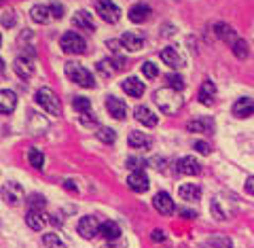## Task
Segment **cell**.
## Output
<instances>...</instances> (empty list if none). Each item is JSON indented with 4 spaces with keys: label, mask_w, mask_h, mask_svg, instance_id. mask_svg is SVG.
<instances>
[{
    "label": "cell",
    "mask_w": 254,
    "mask_h": 248,
    "mask_svg": "<svg viewBox=\"0 0 254 248\" xmlns=\"http://www.w3.org/2000/svg\"><path fill=\"white\" fill-rule=\"evenodd\" d=\"M155 104L159 108H161V113L163 115H174V113H178L180 106H182V98L178 95V91H174V89H159L155 91Z\"/></svg>",
    "instance_id": "6da1fadb"
},
{
    "label": "cell",
    "mask_w": 254,
    "mask_h": 248,
    "mask_svg": "<svg viewBox=\"0 0 254 248\" xmlns=\"http://www.w3.org/2000/svg\"><path fill=\"white\" fill-rule=\"evenodd\" d=\"M66 75L72 79L76 85L85 87V89H93L95 87V81H93V75L89 73L87 68H83L81 64H74V62H68L66 64Z\"/></svg>",
    "instance_id": "7a4b0ae2"
},
{
    "label": "cell",
    "mask_w": 254,
    "mask_h": 248,
    "mask_svg": "<svg viewBox=\"0 0 254 248\" xmlns=\"http://www.w3.org/2000/svg\"><path fill=\"white\" fill-rule=\"evenodd\" d=\"M36 104L45 110V113H49V115H53V117H58L60 110H62L60 98L49 89V87H43V89L36 91Z\"/></svg>",
    "instance_id": "3957f363"
},
{
    "label": "cell",
    "mask_w": 254,
    "mask_h": 248,
    "mask_svg": "<svg viewBox=\"0 0 254 248\" xmlns=\"http://www.w3.org/2000/svg\"><path fill=\"white\" fill-rule=\"evenodd\" d=\"M60 47L66 53L81 55V53L87 51V41H85L81 34H76V32H66V34L60 38Z\"/></svg>",
    "instance_id": "277c9868"
},
{
    "label": "cell",
    "mask_w": 254,
    "mask_h": 248,
    "mask_svg": "<svg viewBox=\"0 0 254 248\" xmlns=\"http://www.w3.org/2000/svg\"><path fill=\"white\" fill-rule=\"evenodd\" d=\"M95 11H98V15L106 23H117L119 17H121V11H119V6L113 0H98L95 2Z\"/></svg>",
    "instance_id": "5b68a950"
},
{
    "label": "cell",
    "mask_w": 254,
    "mask_h": 248,
    "mask_svg": "<svg viewBox=\"0 0 254 248\" xmlns=\"http://www.w3.org/2000/svg\"><path fill=\"white\" fill-rule=\"evenodd\" d=\"M100 225L102 223L98 221V217H83L81 221H78V234H81L85 240H93L95 236L100 234Z\"/></svg>",
    "instance_id": "8992f818"
},
{
    "label": "cell",
    "mask_w": 254,
    "mask_h": 248,
    "mask_svg": "<svg viewBox=\"0 0 254 248\" xmlns=\"http://www.w3.org/2000/svg\"><path fill=\"white\" fill-rule=\"evenodd\" d=\"M0 195H2V199L9 206H17L23 199V189H21L19 182H6L2 187V191H0Z\"/></svg>",
    "instance_id": "52a82bcc"
},
{
    "label": "cell",
    "mask_w": 254,
    "mask_h": 248,
    "mask_svg": "<svg viewBox=\"0 0 254 248\" xmlns=\"http://www.w3.org/2000/svg\"><path fill=\"white\" fill-rule=\"evenodd\" d=\"M176 170H178V174H185V176H195V174H199V172H201V164L197 162L195 157L187 155V157L178 159Z\"/></svg>",
    "instance_id": "ba28073f"
},
{
    "label": "cell",
    "mask_w": 254,
    "mask_h": 248,
    "mask_svg": "<svg viewBox=\"0 0 254 248\" xmlns=\"http://www.w3.org/2000/svg\"><path fill=\"white\" fill-rule=\"evenodd\" d=\"M153 206L159 214H172L174 212V199L165 193V191H159L153 197Z\"/></svg>",
    "instance_id": "9c48e42d"
},
{
    "label": "cell",
    "mask_w": 254,
    "mask_h": 248,
    "mask_svg": "<svg viewBox=\"0 0 254 248\" xmlns=\"http://www.w3.org/2000/svg\"><path fill=\"white\" fill-rule=\"evenodd\" d=\"M26 223L30 229L34 231H43V227L49 223V219H47V214L43 210H34V208H30L28 214H26Z\"/></svg>",
    "instance_id": "30bf717a"
},
{
    "label": "cell",
    "mask_w": 254,
    "mask_h": 248,
    "mask_svg": "<svg viewBox=\"0 0 254 248\" xmlns=\"http://www.w3.org/2000/svg\"><path fill=\"white\" fill-rule=\"evenodd\" d=\"M127 187L131 191H136V193H144L148 191V178L144 172H131L127 176Z\"/></svg>",
    "instance_id": "8fae6325"
},
{
    "label": "cell",
    "mask_w": 254,
    "mask_h": 248,
    "mask_svg": "<svg viewBox=\"0 0 254 248\" xmlns=\"http://www.w3.org/2000/svg\"><path fill=\"white\" fill-rule=\"evenodd\" d=\"M121 89L127 95H131V98H140V95L144 93V83H142L140 79H136V77H127L125 81L121 83Z\"/></svg>",
    "instance_id": "7c38bea8"
},
{
    "label": "cell",
    "mask_w": 254,
    "mask_h": 248,
    "mask_svg": "<svg viewBox=\"0 0 254 248\" xmlns=\"http://www.w3.org/2000/svg\"><path fill=\"white\" fill-rule=\"evenodd\" d=\"M233 115L237 119H246L254 115V100L252 98H240L233 104Z\"/></svg>",
    "instance_id": "4fadbf2b"
},
{
    "label": "cell",
    "mask_w": 254,
    "mask_h": 248,
    "mask_svg": "<svg viewBox=\"0 0 254 248\" xmlns=\"http://www.w3.org/2000/svg\"><path fill=\"white\" fill-rule=\"evenodd\" d=\"M106 110H108V113L113 115L115 119H125V115H127L125 102L119 100V98H115V95H108V98H106Z\"/></svg>",
    "instance_id": "5bb4252c"
},
{
    "label": "cell",
    "mask_w": 254,
    "mask_h": 248,
    "mask_svg": "<svg viewBox=\"0 0 254 248\" xmlns=\"http://www.w3.org/2000/svg\"><path fill=\"white\" fill-rule=\"evenodd\" d=\"M214 95H216V85H214L210 79H205L199 87V102L203 106H212L214 104Z\"/></svg>",
    "instance_id": "9a60e30c"
},
{
    "label": "cell",
    "mask_w": 254,
    "mask_h": 248,
    "mask_svg": "<svg viewBox=\"0 0 254 248\" xmlns=\"http://www.w3.org/2000/svg\"><path fill=\"white\" fill-rule=\"evenodd\" d=\"M150 6L148 4H144V2H138V4H133L131 9H129V19L133 21V23H144L148 17H150Z\"/></svg>",
    "instance_id": "2e32d148"
},
{
    "label": "cell",
    "mask_w": 254,
    "mask_h": 248,
    "mask_svg": "<svg viewBox=\"0 0 254 248\" xmlns=\"http://www.w3.org/2000/svg\"><path fill=\"white\" fill-rule=\"evenodd\" d=\"M15 106H17V95H15L13 91H9V89L0 91V113L9 115L15 110Z\"/></svg>",
    "instance_id": "e0dca14e"
},
{
    "label": "cell",
    "mask_w": 254,
    "mask_h": 248,
    "mask_svg": "<svg viewBox=\"0 0 254 248\" xmlns=\"http://www.w3.org/2000/svg\"><path fill=\"white\" fill-rule=\"evenodd\" d=\"M13 68L21 79H26V77H30L32 73H34V62H32V58H23V55H19L13 64Z\"/></svg>",
    "instance_id": "ac0fdd59"
},
{
    "label": "cell",
    "mask_w": 254,
    "mask_h": 248,
    "mask_svg": "<svg viewBox=\"0 0 254 248\" xmlns=\"http://www.w3.org/2000/svg\"><path fill=\"white\" fill-rule=\"evenodd\" d=\"M72 23L76 28H81V30H87V32H95V23H93V17H91V13H87V11H78L74 17H72Z\"/></svg>",
    "instance_id": "d6986e66"
},
{
    "label": "cell",
    "mask_w": 254,
    "mask_h": 248,
    "mask_svg": "<svg viewBox=\"0 0 254 248\" xmlns=\"http://www.w3.org/2000/svg\"><path fill=\"white\" fill-rule=\"evenodd\" d=\"M32 19H34L36 23H47L51 17H53V13H51V4H36V6H32Z\"/></svg>",
    "instance_id": "ffe728a7"
},
{
    "label": "cell",
    "mask_w": 254,
    "mask_h": 248,
    "mask_svg": "<svg viewBox=\"0 0 254 248\" xmlns=\"http://www.w3.org/2000/svg\"><path fill=\"white\" fill-rule=\"evenodd\" d=\"M100 234L104 236L108 242H115V240H119V236H121V227H119V223H115V221H104L100 225Z\"/></svg>",
    "instance_id": "44dd1931"
},
{
    "label": "cell",
    "mask_w": 254,
    "mask_h": 248,
    "mask_svg": "<svg viewBox=\"0 0 254 248\" xmlns=\"http://www.w3.org/2000/svg\"><path fill=\"white\" fill-rule=\"evenodd\" d=\"M136 119H138L142 125H146V127H155V125L159 123L157 115H155L150 108H146V106H138V108H136Z\"/></svg>",
    "instance_id": "7402d4cb"
},
{
    "label": "cell",
    "mask_w": 254,
    "mask_h": 248,
    "mask_svg": "<svg viewBox=\"0 0 254 248\" xmlns=\"http://www.w3.org/2000/svg\"><path fill=\"white\" fill-rule=\"evenodd\" d=\"M121 45L129 51H138V49H142V45H144V38L140 34H133V32H125L121 36Z\"/></svg>",
    "instance_id": "603a6c76"
},
{
    "label": "cell",
    "mask_w": 254,
    "mask_h": 248,
    "mask_svg": "<svg viewBox=\"0 0 254 248\" xmlns=\"http://www.w3.org/2000/svg\"><path fill=\"white\" fill-rule=\"evenodd\" d=\"M178 195H180V199H185V202H197V199L201 197V189L193 185V182H189V185H182L178 189Z\"/></svg>",
    "instance_id": "cb8c5ba5"
},
{
    "label": "cell",
    "mask_w": 254,
    "mask_h": 248,
    "mask_svg": "<svg viewBox=\"0 0 254 248\" xmlns=\"http://www.w3.org/2000/svg\"><path fill=\"white\" fill-rule=\"evenodd\" d=\"M189 132H201V134H212L214 132V121L212 119H195V121L187 123Z\"/></svg>",
    "instance_id": "d4e9b609"
},
{
    "label": "cell",
    "mask_w": 254,
    "mask_h": 248,
    "mask_svg": "<svg viewBox=\"0 0 254 248\" xmlns=\"http://www.w3.org/2000/svg\"><path fill=\"white\" fill-rule=\"evenodd\" d=\"M231 240L222 234H214L212 238H208L205 242L201 244V248H231Z\"/></svg>",
    "instance_id": "484cf974"
},
{
    "label": "cell",
    "mask_w": 254,
    "mask_h": 248,
    "mask_svg": "<svg viewBox=\"0 0 254 248\" xmlns=\"http://www.w3.org/2000/svg\"><path fill=\"white\" fill-rule=\"evenodd\" d=\"M161 60H163V64H168L170 68H180L182 66V58L178 55L176 49H172V47H165V49L161 51Z\"/></svg>",
    "instance_id": "4316f807"
},
{
    "label": "cell",
    "mask_w": 254,
    "mask_h": 248,
    "mask_svg": "<svg viewBox=\"0 0 254 248\" xmlns=\"http://www.w3.org/2000/svg\"><path fill=\"white\" fill-rule=\"evenodd\" d=\"M131 149H148L150 147V138L144 134V132H131L129 138H127Z\"/></svg>",
    "instance_id": "83f0119b"
},
{
    "label": "cell",
    "mask_w": 254,
    "mask_h": 248,
    "mask_svg": "<svg viewBox=\"0 0 254 248\" xmlns=\"http://www.w3.org/2000/svg\"><path fill=\"white\" fill-rule=\"evenodd\" d=\"M214 28H216V34L222 38V41L233 43L235 38H237V36H235V32H233V28H231V26H227V23H216Z\"/></svg>",
    "instance_id": "f1b7e54d"
},
{
    "label": "cell",
    "mask_w": 254,
    "mask_h": 248,
    "mask_svg": "<svg viewBox=\"0 0 254 248\" xmlns=\"http://www.w3.org/2000/svg\"><path fill=\"white\" fill-rule=\"evenodd\" d=\"M28 162H30L32 167H36V170H43V165H45V155H43L38 149H30V151H28Z\"/></svg>",
    "instance_id": "f546056e"
},
{
    "label": "cell",
    "mask_w": 254,
    "mask_h": 248,
    "mask_svg": "<svg viewBox=\"0 0 254 248\" xmlns=\"http://www.w3.org/2000/svg\"><path fill=\"white\" fill-rule=\"evenodd\" d=\"M231 51L235 53V58H240V60L248 58V45H246V41H242V38H235L231 43Z\"/></svg>",
    "instance_id": "4dcf8cb0"
},
{
    "label": "cell",
    "mask_w": 254,
    "mask_h": 248,
    "mask_svg": "<svg viewBox=\"0 0 254 248\" xmlns=\"http://www.w3.org/2000/svg\"><path fill=\"white\" fill-rule=\"evenodd\" d=\"M43 244H45L47 248H66V244L62 242L58 234H45V236H43Z\"/></svg>",
    "instance_id": "1f68e13d"
},
{
    "label": "cell",
    "mask_w": 254,
    "mask_h": 248,
    "mask_svg": "<svg viewBox=\"0 0 254 248\" xmlns=\"http://www.w3.org/2000/svg\"><path fill=\"white\" fill-rule=\"evenodd\" d=\"M72 106H74L81 115H85V113H89V110H91V100H89V98H83V95H78V98H74Z\"/></svg>",
    "instance_id": "d6a6232c"
},
{
    "label": "cell",
    "mask_w": 254,
    "mask_h": 248,
    "mask_svg": "<svg viewBox=\"0 0 254 248\" xmlns=\"http://www.w3.org/2000/svg\"><path fill=\"white\" fill-rule=\"evenodd\" d=\"M98 138L102 142H106V145H113V142L117 140V134H115V130H110V127H100V130H98Z\"/></svg>",
    "instance_id": "836d02e7"
},
{
    "label": "cell",
    "mask_w": 254,
    "mask_h": 248,
    "mask_svg": "<svg viewBox=\"0 0 254 248\" xmlns=\"http://www.w3.org/2000/svg\"><path fill=\"white\" fill-rule=\"evenodd\" d=\"M165 81H168L170 89H174V91H182V89H185V81H182L180 75H168V77H165Z\"/></svg>",
    "instance_id": "e575fe53"
},
{
    "label": "cell",
    "mask_w": 254,
    "mask_h": 248,
    "mask_svg": "<svg viewBox=\"0 0 254 248\" xmlns=\"http://www.w3.org/2000/svg\"><path fill=\"white\" fill-rule=\"evenodd\" d=\"M142 73H144L146 79H155L159 75V68L155 66L153 62H144V64H142Z\"/></svg>",
    "instance_id": "d590c367"
},
{
    "label": "cell",
    "mask_w": 254,
    "mask_h": 248,
    "mask_svg": "<svg viewBox=\"0 0 254 248\" xmlns=\"http://www.w3.org/2000/svg\"><path fill=\"white\" fill-rule=\"evenodd\" d=\"M110 64H113L110 60H102V62L98 64V70H100V75H102V77H110V75L115 73V68L110 66Z\"/></svg>",
    "instance_id": "8d00e7d4"
},
{
    "label": "cell",
    "mask_w": 254,
    "mask_h": 248,
    "mask_svg": "<svg viewBox=\"0 0 254 248\" xmlns=\"http://www.w3.org/2000/svg\"><path fill=\"white\" fill-rule=\"evenodd\" d=\"M28 204H30V208H34V210H43L47 202H45V197H41V195H30Z\"/></svg>",
    "instance_id": "74e56055"
},
{
    "label": "cell",
    "mask_w": 254,
    "mask_h": 248,
    "mask_svg": "<svg viewBox=\"0 0 254 248\" xmlns=\"http://www.w3.org/2000/svg\"><path fill=\"white\" fill-rule=\"evenodd\" d=\"M125 165H127V167H131V170H136V172H142L140 167L144 165V162H142V159H138V157H127Z\"/></svg>",
    "instance_id": "f35d334b"
},
{
    "label": "cell",
    "mask_w": 254,
    "mask_h": 248,
    "mask_svg": "<svg viewBox=\"0 0 254 248\" xmlns=\"http://www.w3.org/2000/svg\"><path fill=\"white\" fill-rule=\"evenodd\" d=\"M195 151L197 153H201V155H210V145L208 142H203V140H197L195 142Z\"/></svg>",
    "instance_id": "ab89813d"
},
{
    "label": "cell",
    "mask_w": 254,
    "mask_h": 248,
    "mask_svg": "<svg viewBox=\"0 0 254 248\" xmlns=\"http://www.w3.org/2000/svg\"><path fill=\"white\" fill-rule=\"evenodd\" d=\"M51 13H53L55 19H62L64 17V6L58 4V2H51Z\"/></svg>",
    "instance_id": "60d3db41"
},
{
    "label": "cell",
    "mask_w": 254,
    "mask_h": 248,
    "mask_svg": "<svg viewBox=\"0 0 254 248\" xmlns=\"http://www.w3.org/2000/svg\"><path fill=\"white\" fill-rule=\"evenodd\" d=\"M150 240H153V242H165V231L163 229H155L153 234H150Z\"/></svg>",
    "instance_id": "b9f144b4"
},
{
    "label": "cell",
    "mask_w": 254,
    "mask_h": 248,
    "mask_svg": "<svg viewBox=\"0 0 254 248\" xmlns=\"http://www.w3.org/2000/svg\"><path fill=\"white\" fill-rule=\"evenodd\" d=\"M244 189H246V193L248 195H254V176H248V178H246Z\"/></svg>",
    "instance_id": "7bdbcfd3"
},
{
    "label": "cell",
    "mask_w": 254,
    "mask_h": 248,
    "mask_svg": "<svg viewBox=\"0 0 254 248\" xmlns=\"http://www.w3.org/2000/svg\"><path fill=\"white\" fill-rule=\"evenodd\" d=\"M180 214H182L185 219H195V217H197V212H193V210H180Z\"/></svg>",
    "instance_id": "ee69618b"
},
{
    "label": "cell",
    "mask_w": 254,
    "mask_h": 248,
    "mask_svg": "<svg viewBox=\"0 0 254 248\" xmlns=\"http://www.w3.org/2000/svg\"><path fill=\"white\" fill-rule=\"evenodd\" d=\"M2 23H4V26H13V23H15V17H13V15H4Z\"/></svg>",
    "instance_id": "f6af8a7d"
},
{
    "label": "cell",
    "mask_w": 254,
    "mask_h": 248,
    "mask_svg": "<svg viewBox=\"0 0 254 248\" xmlns=\"http://www.w3.org/2000/svg\"><path fill=\"white\" fill-rule=\"evenodd\" d=\"M108 49H113V51H119V41H108Z\"/></svg>",
    "instance_id": "bcb514c9"
},
{
    "label": "cell",
    "mask_w": 254,
    "mask_h": 248,
    "mask_svg": "<svg viewBox=\"0 0 254 248\" xmlns=\"http://www.w3.org/2000/svg\"><path fill=\"white\" fill-rule=\"evenodd\" d=\"M64 187H66L68 191H76V187L72 185V180H66V182H64Z\"/></svg>",
    "instance_id": "7dc6e473"
},
{
    "label": "cell",
    "mask_w": 254,
    "mask_h": 248,
    "mask_svg": "<svg viewBox=\"0 0 254 248\" xmlns=\"http://www.w3.org/2000/svg\"><path fill=\"white\" fill-rule=\"evenodd\" d=\"M0 47H2V36H0Z\"/></svg>",
    "instance_id": "c3c4849f"
}]
</instances>
